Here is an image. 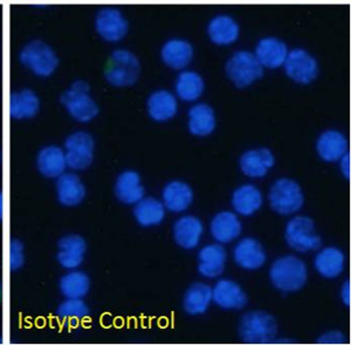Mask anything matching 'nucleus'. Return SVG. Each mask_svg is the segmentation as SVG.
<instances>
[{
	"instance_id": "ddd939ff",
	"label": "nucleus",
	"mask_w": 351,
	"mask_h": 345,
	"mask_svg": "<svg viewBox=\"0 0 351 345\" xmlns=\"http://www.w3.org/2000/svg\"><path fill=\"white\" fill-rule=\"evenodd\" d=\"M87 252V242L81 235H68L60 239L58 245L56 260L62 268L77 270L84 261Z\"/></svg>"
},
{
	"instance_id": "4c0bfd02",
	"label": "nucleus",
	"mask_w": 351,
	"mask_h": 345,
	"mask_svg": "<svg viewBox=\"0 0 351 345\" xmlns=\"http://www.w3.org/2000/svg\"><path fill=\"white\" fill-rule=\"evenodd\" d=\"M347 337L344 336L343 333L337 330H332V331H328L324 333V335H321L316 343L317 344H346L347 343Z\"/></svg>"
},
{
	"instance_id": "37998d69",
	"label": "nucleus",
	"mask_w": 351,
	"mask_h": 345,
	"mask_svg": "<svg viewBox=\"0 0 351 345\" xmlns=\"http://www.w3.org/2000/svg\"><path fill=\"white\" fill-rule=\"evenodd\" d=\"M0 163H1V151H0Z\"/></svg>"
},
{
	"instance_id": "2f4dec72",
	"label": "nucleus",
	"mask_w": 351,
	"mask_h": 345,
	"mask_svg": "<svg viewBox=\"0 0 351 345\" xmlns=\"http://www.w3.org/2000/svg\"><path fill=\"white\" fill-rule=\"evenodd\" d=\"M314 265L317 273L324 278H335L343 273L346 257L339 248L327 247L317 253Z\"/></svg>"
},
{
	"instance_id": "aec40b11",
	"label": "nucleus",
	"mask_w": 351,
	"mask_h": 345,
	"mask_svg": "<svg viewBox=\"0 0 351 345\" xmlns=\"http://www.w3.org/2000/svg\"><path fill=\"white\" fill-rule=\"evenodd\" d=\"M147 109L149 117L155 122H168L178 112V99L171 91H156L149 96Z\"/></svg>"
},
{
	"instance_id": "ea45409f",
	"label": "nucleus",
	"mask_w": 351,
	"mask_h": 345,
	"mask_svg": "<svg viewBox=\"0 0 351 345\" xmlns=\"http://www.w3.org/2000/svg\"><path fill=\"white\" fill-rule=\"evenodd\" d=\"M341 300L346 306H350L351 293H350V281L347 280L344 282L343 286L341 288Z\"/></svg>"
},
{
	"instance_id": "4468645a",
	"label": "nucleus",
	"mask_w": 351,
	"mask_h": 345,
	"mask_svg": "<svg viewBox=\"0 0 351 345\" xmlns=\"http://www.w3.org/2000/svg\"><path fill=\"white\" fill-rule=\"evenodd\" d=\"M247 295L237 282L223 278L212 289V302L223 310L243 309L247 305Z\"/></svg>"
},
{
	"instance_id": "f8f14e48",
	"label": "nucleus",
	"mask_w": 351,
	"mask_h": 345,
	"mask_svg": "<svg viewBox=\"0 0 351 345\" xmlns=\"http://www.w3.org/2000/svg\"><path fill=\"white\" fill-rule=\"evenodd\" d=\"M195 58V48L188 40L172 38L160 48V59L167 67L175 71H184Z\"/></svg>"
},
{
	"instance_id": "72a5a7b5",
	"label": "nucleus",
	"mask_w": 351,
	"mask_h": 345,
	"mask_svg": "<svg viewBox=\"0 0 351 345\" xmlns=\"http://www.w3.org/2000/svg\"><path fill=\"white\" fill-rule=\"evenodd\" d=\"M134 215L141 226H157L165 218V206L163 202L154 197L142 198L135 204Z\"/></svg>"
},
{
	"instance_id": "4be33fe9",
	"label": "nucleus",
	"mask_w": 351,
	"mask_h": 345,
	"mask_svg": "<svg viewBox=\"0 0 351 345\" xmlns=\"http://www.w3.org/2000/svg\"><path fill=\"white\" fill-rule=\"evenodd\" d=\"M226 263V250L221 245L212 243L203 247L198 254V272L206 278H216L223 274Z\"/></svg>"
},
{
	"instance_id": "dca6fc26",
	"label": "nucleus",
	"mask_w": 351,
	"mask_h": 345,
	"mask_svg": "<svg viewBox=\"0 0 351 345\" xmlns=\"http://www.w3.org/2000/svg\"><path fill=\"white\" fill-rule=\"evenodd\" d=\"M287 45L276 36H266L256 44L254 56L263 68L278 69L282 67L287 58Z\"/></svg>"
},
{
	"instance_id": "f3484780",
	"label": "nucleus",
	"mask_w": 351,
	"mask_h": 345,
	"mask_svg": "<svg viewBox=\"0 0 351 345\" xmlns=\"http://www.w3.org/2000/svg\"><path fill=\"white\" fill-rule=\"evenodd\" d=\"M206 33L212 44L231 46L239 39L240 26L231 16L218 14L208 21Z\"/></svg>"
},
{
	"instance_id": "a878e982",
	"label": "nucleus",
	"mask_w": 351,
	"mask_h": 345,
	"mask_svg": "<svg viewBox=\"0 0 351 345\" xmlns=\"http://www.w3.org/2000/svg\"><path fill=\"white\" fill-rule=\"evenodd\" d=\"M144 192L141 176L136 171H124L116 179V198L125 205H135L136 202L144 198Z\"/></svg>"
},
{
	"instance_id": "bb28decb",
	"label": "nucleus",
	"mask_w": 351,
	"mask_h": 345,
	"mask_svg": "<svg viewBox=\"0 0 351 345\" xmlns=\"http://www.w3.org/2000/svg\"><path fill=\"white\" fill-rule=\"evenodd\" d=\"M192 202L193 191L186 182L173 180L164 187L163 204L167 210L173 213H182L191 206Z\"/></svg>"
},
{
	"instance_id": "5701e85b",
	"label": "nucleus",
	"mask_w": 351,
	"mask_h": 345,
	"mask_svg": "<svg viewBox=\"0 0 351 345\" xmlns=\"http://www.w3.org/2000/svg\"><path fill=\"white\" fill-rule=\"evenodd\" d=\"M203 232V224L199 219L193 215H185L176 222L173 238L177 245L184 250H193L199 245Z\"/></svg>"
},
{
	"instance_id": "f03ea898",
	"label": "nucleus",
	"mask_w": 351,
	"mask_h": 345,
	"mask_svg": "<svg viewBox=\"0 0 351 345\" xmlns=\"http://www.w3.org/2000/svg\"><path fill=\"white\" fill-rule=\"evenodd\" d=\"M307 278L306 263L294 255L278 259L269 270V278L273 286L282 293L299 292L306 285Z\"/></svg>"
},
{
	"instance_id": "6ab92c4d",
	"label": "nucleus",
	"mask_w": 351,
	"mask_h": 345,
	"mask_svg": "<svg viewBox=\"0 0 351 345\" xmlns=\"http://www.w3.org/2000/svg\"><path fill=\"white\" fill-rule=\"evenodd\" d=\"M233 259L238 266L246 270H259L266 262V252L263 245L253 238L240 240L233 250Z\"/></svg>"
},
{
	"instance_id": "39448f33",
	"label": "nucleus",
	"mask_w": 351,
	"mask_h": 345,
	"mask_svg": "<svg viewBox=\"0 0 351 345\" xmlns=\"http://www.w3.org/2000/svg\"><path fill=\"white\" fill-rule=\"evenodd\" d=\"M239 335L248 344H271L276 340L278 323L271 313L261 310L250 311L241 318Z\"/></svg>"
},
{
	"instance_id": "1a4fd4ad",
	"label": "nucleus",
	"mask_w": 351,
	"mask_h": 345,
	"mask_svg": "<svg viewBox=\"0 0 351 345\" xmlns=\"http://www.w3.org/2000/svg\"><path fill=\"white\" fill-rule=\"evenodd\" d=\"M64 150L69 169L87 170L94 162L95 141L87 131H75L64 141Z\"/></svg>"
},
{
	"instance_id": "c756f323",
	"label": "nucleus",
	"mask_w": 351,
	"mask_h": 345,
	"mask_svg": "<svg viewBox=\"0 0 351 345\" xmlns=\"http://www.w3.org/2000/svg\"><path fill=\"white\" fill-rule=\"evenodd\" d=\"M263 202L261 191L252 184L241 185L232 195V206L238 215L243 217L254 215L263 206Z\"/></svg>"
},
{
	"instance_id": "20e7f679",
	"label": "nucleus",
	"mask_w": 351,
	"mask_h": 345,
	"mask_svg": "<svg viewBox=\"0 0 351 345\" xmlns=\"http://www.w3.org/2000/svg\"><path fill=\"white\" fill-rule=\"evenodd\" d=\"M61 104L69 116L80 123H89L99 115V106L90 95V87L86 81L73 82L61 95Z\"/></svg>"
},
{
	"instance_id": "b1692460",
	"label": "nucleus",
	"mask_w": 351,
	"mask_h": 345,
	"mask_svg": "<svg viewBox=\"0 0 351 345\" xmlns=\"http://www.w3.org/2000/svg\"><path fill=\"white\" fill-rule=\"evenodd\" d=\"M40 99L36 91L21 89L14 91L10 99V114L18 121L31 119L40 111Z\"/></svg>"
},
{
	"instance_id": "cd10ccee",
	"label": "nucleus",
	"mask_w": 351,
	"mask_h": 345,
	"mask_svg": "<svg viewBox=\"0 0 351 345\" xmlns=\"http://www.w3.org/2000/svg\"><path fill=\"white\" fill-rule=\"evenodd\" d=\"M211 235L219 243H228L239 237L243 225L236 213L223 211L212 219Z\"/></svg>"
},
{
	"instance_id": "7ed1b4c3",
	"label": "nucleus",
	"mask_w": 351,
	"mask_h": 345,
	"mask_svg": "<svg viewBox=\"0 0 351 345\" xmlns=\"http://www.w3.org/2000/svg\"><path fill=\"white\" fill-rule=\"evenodd\" d=\"M141 76L138 58L129 49L119 48L110 54L104 71V79L115 88L132 87Z\"/></svg>"
},
{
	"instance_id": "58836bf2",
	"label": "nucleus",
	"mask_w": 351,
	"mask_h": 345,
	"mask_svg": "<svg viewBox=\"0 0 351 345\" xmlns=\"http://www.w3.org/2000/svg\"><path fill=\"white\" fill-rule=\"evenodd\" d=\"M339 169L342 175L344 176V178L350 179V154L346 152L341 158H339Z\"/></svg>"
},
{
	"instance_id": "f704fd0d",
	"label": "nucleus",
	"mask_w": 351,
	"mask_h": 345,
	"mask_svg": "<svg viewBox=\"0 0 351 345\" xmlns=\"http://www.w3.org/2000/svg\"><path fill=\"white\" fill-rule=\"evenodd\" d=\"M90 289V278L81 270H68L60 280V292L66 298H84Z\"/></svg>"
},
{
	"instance_id": "423d86ee",
	"label": "nucleus",
	"mask_w": 351,
	"mask_h": 345,
	"mask_svg": "<svg viewBox=\"0 0 351 345\" xmlns=\"http://www.w3.org/2000/svg\"><path fill=\"white\" fill-rule=\"evenodd\" d=\"M225 73L236 87L247 88L263 78V67L254 53L238 51L228 60Z\"/></svg>"
},
{
	"instance_id": "f257e3e1",
	"label": "nucleus",
	"mask_w": 351,
	"mask_h": 345,
	"mask_svg": "<svg viewBox=\"0 0 351 345\" xmlns=\"http://www.w3.org/2000/svg\"><path fill=\"white\" fill-rule=\"evenodd\" d=\"M19 61L28 72L40 79H47L59 68V56L47 43L34 39L25 44L19 52Z\"/></svg>"
},
{
	"instance_id": "9d476101",
	"label": "nucleus",
	"mask_w": 351,
	"mask_h": 345,
	"mask_svg": "<svg viewBox=\"0 0 351 345\" xmlns=\"http://www.w3.org/2000/svg\"><path fill=\"white\" fill-rule=\"evenodd\" d=\"M97 36L106 43H120L129 32V23L120 8L106 6L96 13L94 20Z\"/></svg>"
},
{
	"instance_id": "c9c22d12",
	"label": "nucleus",
	"mask_w": 351,
	"mask_h": 345,
	"mask_svg": "<svg viewBox=\"0 0 351 345\" xmlns=\"http://www.w3.org/2000/svg\"><path fill=\"white\" fill-rule=\"evenodd\" d=\"M88 313L89 309L82 298H66L56 309L58 316L67 321H80Z\"/></svg>"
},
{
	"instance_id": "393cba45",
	"label": "nucleus",
	"mask_w": 351,
	"mask_h": 345,
	"mask_svg": "<svg viewBox=\"0 0 351 345\" xmlns=\"http://www.w3.org/2000/svg\"><path fill=\"white\" fill-rule=\"evenodd\" d=\"M316 150L324 162H339V158L348 152L347 137L337 130L324 131L317 139Z\"/></svg>"
},
{
	"instance_id": "a19ab883",
	"label": "nucleus",
	"mask_w": 351,
	"mask_h": 345,
	"mask_svg": "<svg viewBox=\"0 0 351 345\" xmlns=\"http://www.w3.org/2000/svg\"><path fill=\"white\" fill-rule=\"evenodd\" d=\"M4 215V199H3V193L0 192V220L3 219Z\"/></svg>"
},
{
	"instance_id": "6e6552de",
	"label": "nucleus",
	"mask_w": 351,
	"mask_h": 345,
	"mask_svg": "<svg viewBox=\"0 0 351 345\" xmlns=\"http://www.w3.org/2000/svg\"><path fill=\"white\" fill-rule=\"evenodd\" d=\"M285 238L288 246L300 253L319 250L322 242L315 232V224L304 215L294 217L288 222Z\"/></svg>"
},
{
	"instance_id": "c85d7f7f",
	"label": "nucleus",
	"mask_w": 351,
	"mask_h": 345,
	"mask_svg": "<svg viewBox=\"0 0 351 345\" xmlns=\"http://www.w3.org/2000/svg\"><path fill=\"white\" fill-rule=\"evenodd\" d=\"M216 127V114L208 104H197L190 108L188 128L192 135L198 137L211 135Z\"/></svg>"
},
{
	"instance_id": "473e14b6",
	"label": "nucleus",
	"mask_w": 351,
	"mask_h": 345,
	"mask_svg": "<svg viewBox=\"0 0 351 345\" xmlns=\"http://www.w3.org/2000/svg\"><path fill=\"white\" fill-rule=\"evenodd\" d=\"M212 302L211 287L203 282H196L190 286L184 295L183 307L185 313L192 316L206 313Z\"/></svg>"
},
{
	"instance_id": "e433bc0d",
	"label": "nucleus",
	"mask_w": 351,
	"mask_h": 345,
	"mask_svg": "<svg viewBox=\"0 0 351 345\" xmlns=\"http://www.w3.org/2000/svg\"><path fill=\"white\" fill-rule=\"evenodd\" d=\"M25 263V246L21 240H12L10 245V266L13 270H21Z\"/></svg>"
},
{
	"instance_id": "a211bd4d",
	"label": "nucleus",
	"mask_w": 351,
	"mask_h": 345,
	"mask_svg": "<svg viewBox=\"0 0 351 345\" xmlns=\"http://www.w3.org/2000/svg\"><path fill=\"white\" fill-rule=\"evenodd\" d=\"M276 158L267 147L248 150L240 158V169L250 178H263L274 167Z\"/></svg>"
},
{
	"instance_id": "412c9836",
	"label": "nucleus",
	"mask_w": 351,
	"mask_h": 345,
	"mask_svg": "<svg viewBox=\"0 0 351 345\" xmlns=\"http://www.w3.org/2000/svg\"><path fill=\"white\" fill-rule=\"evenodd\" d=\"M36 167L46 178L60 177L68 169L64 149L56 145L43 147L36 156Z\"/></svg>"
},
{
	"instance_id": "0eeeda50",
	"label": "nucleus",
	"mask_w": 351,
	"mask_h": 345,
	"mask_svg": "<svg viewBox=\"0 0 351 345\" xmlns=\"http://www.w3.org/2000/svg\"><path fill=\"white\" fill-rule=\"evenodd\" d=\"M271 210L281 215H294L304 206V197L298 182L293 179H278L269 190Z\"/></svg>"
},
{
	"instance_id": "7c9ffc66",
	"label": "nucleus",
	"mask_w": 351,
	"mask_h": 345,
	"mask_svg": "<svg viewBox=\"0 0 351 345\" xmlns=\"http://www.w3.org/2000/svg\"><path fill=\"white\" fill-rule=\"evenodd\" d=\"M176 96L184 102H196L205 91V81L199 73L184 69L176 80Z\"/></svg>"
},
{
	"instance_id": "c03bdc74",
	"label": "nucleus",
	"mask_w": 351,
	"mask_h": 345,
	"mask_svg": "<svg viewBox=\"0 0 351 345\" xmlns=\"http://www.w3.org/2000/svg\"><path fill=\"white\" fill-rule=\"evenodd\" d=\"M1 343H3V341H1V337H0V344H1Z\"/></svg>"
},
{
	"instance_id": "79ce46f5",
	"label": "nucleus",
	"mask_w": 351,
	"mask_h": 345,
	"mask_svg": "<svg viewBox=\"0 0 351 345\" xmlns=\"http://www.w3.org/2000/svg\"><path fill=\"white\" fill-rule=\"evenodd\" d=\"M0 298H1V283H0Z\"/></svg>"
},
{
	"instance_id": "2eb2a0df",
	"label": "nucleus",
	"mask_w": 351,
	"mask_h": 345,
	"mask_svg": "<svg viewBox=\"0 0 351 345\" xmlns=\"http://www.w3.org/2000/svg\"><path fill=\"white\" fill-rule=\"evenodd\" d=\"M56 198L66 207L79 206L84 202L87 190L80 177L74 172H64L56 178Z\"/></svg>"
},
{
	"instance_id": "9b49d317",
	"label": "nucleus",
	"mask_w": 351,
	"mask_h": 345,
	"mask_svg": "<svg viewBox=\"0 0 351 345\" xmlns=\"http://www.w3.org/2000/svg\"><path fill=\"white\" fill-rule=\"evenodd\" d=\"M286 75L299 84H309L319 76V66L315 56L304 48H294L289 51L285 60Z\"/></svg>"
}]
</instances>
